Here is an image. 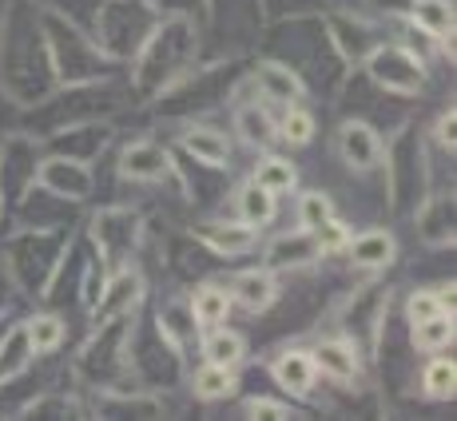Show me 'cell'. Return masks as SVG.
I'll use <instances>...</instances> for the list:
<instances>
[{"mask_svg": "<svg viewBox=\"0 0 457 421\" xmlns=\"http://www.w3.org/2000/svg\"><path fill=\"white\" fill-rule=\"evenodd\" d=\"M0 210H4V195H0Z\"/></svg>", "mask_w": 457, "mask_h": 421, "instance_id": "obj_31", "label": "cell"}, {"mask_svg": "<svg viewBox=\"0 0 457 421\" xmlns=\"http://www.w3.org/2000/svg\"><path fill=\"white\" fill-rule=\"evenodd\" d=\"M139 294H144V278L136 270H116V278L104 286L100 302H96V314H92L96 326H112V318H124L131 306L139 302Z\"/></svg>", "mask_w": 457, "mask_h": 421, "instance_id": "obj_7", "label": "cell"}, {"mask_svg": "<svg viewBox=\"0 0 457 421\" xmlns=\"http://www.w3.org/2000/svg\"><path fill=\"white\" fill-rule=\"evenodd\" d=\"M231 298L243 306V310H251V314L270 310V306H275V298H278L275 270L262 267V270H243V275H235V283H231Z\"/></svg>", "mask_w": 457, "mask_h": 421, "instance_id": "obj_14", "label": "cell"}, {"mask_svg": "<svg viewBox=\"0 0 457 421\" xmlns=\"http://www.w3.org/2000/svg\"><path fill=\"white\" fill-rule=\"evenodd\" d=\"M319 259H322V251H319V243H314V231H306V227L278 235V239L267 247L270 270H298V267H311V262H319Z\"/></svg>", "mask_w": 457, "mask_h": 421, "instance_id": "obj_9", "label": "cell"}, {"mask_svg": "<svg viewBox=\"0 0 457 421\" xmlns=\"http://www.w3.org/2000/svg\"><path fill=\"white\" fill-rule=\"evenodd\" d=\"M453 385H457L453 358H445L442 350H437V358H429L426 370H421V390H426V398H434V401H450Z\"/></svg>", "mask_w": 457, "mask_h": 421, "instance_id": "obj_21", "label": "cell"}, {"mask_svg": "<svg viewBox=\"0 0 457 421\" xmlns=\"http://www.w3.org/2000/svg\"><path fill=\"white\" fill-rule=\"evenodd\" d=\"M199 239H204L215 254H223V259L251 254L254 247H259V231L247 227L243 219H235V223H223V219H215V223H204V227H199Z\"/></svg>", "mask_w": 457, "mask_h": 421, "instance_id": "obj_11", "label": "cell"}, {"mask_svg": "<svg viewBox=\"0 0 457 421\" xmlns=\"http://www.w3.org/2000/svg\"><path fill=\"white\" fill-rule=\"evenodd\" d=\"M295 215H298V227H306V231H314V227H319V223H327V219L334 215V203H330V195H327V191H303V195H298Z\"/></svg>", "mask_w": 457, "mask_h": 421, "instance_id": "obj_26", "label": "cell"}, {"mask_svg": "<svg viewBox=\"0 0 457 421\" xmlns=\"http://www.w3.org/2000/svg\"><path fill=\"white\" fill-rule=\"evenodd\" d=\"M179 144H183V152H187L195 163H204V168H227V163H231V139H227L219 128L191 124L179 136Z\"/></svg>", "mask_w": 457, "mask_h": 421, "instance_id": "obj_13", "label": "cell"}, {"mask_svg": "<svg viewBox=\"0 0 457 421\" xmlns=\"http://www.w3.org/2000/svg\"><path fill=\"white\" fill-rule=\"evenodd\" d=\"M243 409H247V417H295V409L287 401H270V398H251Z\"/></svg>", "mask_w": 457, "mask_h": 421, "instance_id": "obj_29", "label": "cell"}, {"mask_svg": "<svg viewBox=\"0 0 457 421\" xmlns=\"http://www.w3.org/2000/svg\"><path fill=\"white\" fill-rule=\"evenodd\" d=\"M421 239L434 247L453 243V199H434L429 207H421Z\"/></svg>", "mask_w": 457, "mask_h": 421, "instance_id": "obj_22", "label": "cell"}, {"mask_svg": "<svg viewBox=\"0 0 457 421\" xmlns=\"http://www.w3.org/2000/svg\"><path fill=\"white\" fill-rule=\"evenodd\" d=\"M243 358H247V342H243V334H235V330H227V326H211V334L204 338V362L239 370Z\"/></svg>", "mask_w": 457, "mask_h": 421, "instance_id": "obj_19", "label": "cell"}, {"mask_svg": "<svg viewBox=\"0 0 457 421\" xmlns=\"http://www.w3.org/2000/svg\"><path fill=\"white\" fill-rule=\"evenodd\" d=\"M235 131H239V139L247 147H270L278 139V124L267 116V108H259V103H243L239 111H235Z\"/></svg>", "mask_w": 457, "mask_h": 421, "instance_id": "obj_17", "label": "cell"}, {"mask_svg": "<svg viewBox=\"0 0 457 421\" xmlns=\"http://www.w3.org/2000/svg\"><path fill=\"white\" fill-rule=\"evenodd\" d=\"M254 183L259 187H267L270 195H287V191H295V183H298V171H295V163L291 160H283V155H267V160L254 168Z\"/></svg>", "mask_w": 457, "mask_h": 421, "instance_id": "obj_23", "label": "cell"}, {"mask_svg": "<svg viewBox=\"0 0 457 421\" xmlns=\"http://www.w3.org/2000/svg\"><path fill=\"white\" fill-rule=\"evenodd\" d=\"M410 342L421 354H437V350L453 346V314H434V318L410 322Z\"/></svg>", "mask_w": 457, "mask_h": 421, "instance_id": "obj_20", "label": "cell"}, {"mask_svg": "<svg viewBox=\"0 0 457 421\" xmlns=\"http://www.w3.org/2000/svg\"><path fill=\"white\" fill-rule=\"evenodd\" d=\"M21 330H24V338H29L32 354H52V350H60V342H64V322H60L56 314H37V318H29Z\"/></svg>", "mask_w": 457, "mask_h": 421, "instance_id": "obj_24", "label": "cell"}, {"mask_svg": "<svg viewBox=\"0 0 457 421\" xmlns=\"http://www.w3.org/2000/svg\"><path fill=\"white\" fill-rule=\"evenodd\" d=\"M270 378L278 382V390L291 393V398H311L314 382H319V370H314L311 350H283V354L270 362Z\"/></svg>", "mask_w": 457, "mask_h": 421, "instance_id": "obj_6", "label": "cell"}, {"mask_svg": "<svg viewBox=\"0 0 457 421\" xmlns=\"http://www.w3.org/2000/svg\"><path fill=\"white\" fill-rule=\"evenodd\" d=\"M251 87L262 95L267 103H298L303 100V92H306V84L298 80V72L295 68H287V64H275V60H267V64H259L251 72Z\"/></svg>", "mask_w": 457, "mask_h": 421, "instance_id": "obj_8", "label": "cell"}, {"mask_svg": "<svg viewBox=\"0 0 457 421\" xmlns=\"http://www.w3.org/2000/svg\"><path fill=\"white\" fill-rule=\"evenodd\" d=\"M410 21H414L429 40L445 44V48L453 52V4L450 0H414V4H410Z\"/></svg>", "mask_w": 457, "mask_h": 421, "instance_id": "obj_15", "label": "cell"}, {"mask_svg": "<svg viewBox=\"0 0 457 421\" xmlns=\"http://www.w3.org/2000/svg\"><path fill=\"white\" fill-rule=\"evenodd\" d=\"M346 239H350V227L342 223V219H327V223H319L314 227V243H319V251L322 254H334V251H342L346 247Z\"/></svg>", "mask_w": 457, "mask_h": 421, "instance_id": "obj_27", "label": "cell"}, {"mask_svg": "<svg viewBox=\"0 0 457 421\" xmlns=\"http://www.w3.org/2000/svg\"><path fill=\"white\" fill-rule=\"evenodd\" d=\"M235 207H239V219H243V223L254 227V231H262L267 223H275V215H278L275 195H270L267 187H259L254 179L239 187V195H235Z\"/></svg>", "mask_w": 457, "mask_h": 421, "instance_id": "obj_16", "label": "cell"}, {"mask_svg": "<svg viewBox=\"0 0 457 421\" xmlns=\"http://www.w3.org/2000/svg\"><path fill=\"white\" fill-rule=\"evenodd\" d=\"M350 262H354L358 270H382L394 262V254H398V243H394L390 231H382V227H366L362 235H350L346 247Z\"/></svg>", "mask_w": 457, "mask_h": 421, "instance_id": "obj_10", "label": "cell"}, {"mask_svg": "<svg viewBox=\"0 0 457 421\" xmlns=\"http://www.w3.org/2000/svg\"><path fill=\"white\" fill-rule=\"evenodd\" d=\"M187 310H191V322H195L199 330L223 326V322L231 318V310H235L231 286H223V283H204V286H195V294H191Z\"/></svg>", "mask_w": 457, "mask_h": 421, "instance_id": "obj_12", "label": "cell"}, {"mask_svg": "<svg viewBox=\"0 0 457 421\" xmlns=\"http://www.w3.org/2000/svg\"><path fill=\"white\" fill-rule=\"evenodd\" d=\"M453 124H457V116H453V108L450 111H442V120H437V144H442V147H450V152H453Z\"/></svg>", "mask_w": 457, "mask_h": 421, "instance_id": "obj_30", "label": "cell"}, {"mask_svg": "<svg viewBox=\"0 0 457 421\" xmlns=\"http://www.w3.org/2000/svg\"><path fill=\"white\" fill-rule=\"evenodd\" d=\"M434 314H445L442 302H437V291H414L406 302V318L421 322V318H434Z\"/></svg>", "mask_w": 457, "mask_h": 421, "instance_id": "obj_28", "label": "cell"}, {"mask_svg": "<svg viewBox=\"0 0 457 421\" xmlns=\"http://www.w3.org/2000/svg\"><path fill=\"white\" fill-rule=\"evenodd\" d=\"M37 183L44 191H52V195L80 203V199H87V191H92V171H87L80 160H60V155H52V160L40 163Z\"/></svg>", "mask_w": 457, "mask_h": 421, "instance_id": "obj_4", "label": "cell"}, {"mask_svg": "<svg viewBox=\"0 0 457 421\" xmlns=\"http://www.w3.org/2000/svg\"><path fill=\"white\" fill-rule=\"evenodd\" d=\"M338 155L350 171L366 175V171L382 168L386 147H382V139H378V131L370 124H362V120H346V124L338 128Z\"/></svg>", "mask_w": 457, "mask_h": 421, "instance_id": "obj_2", "label": "cell"}, {"mask_svg": "<svg viewBox=\"0 0 457 421\" xmlns=\"http://www.w3.org/2000/svg\"><path fill=\"white\" fill-rule=\"evenodd\" d=\"M311 358H314V370L334 385H354L362 378V358H358V346L350 338H322L311 350Z\"/></svg>", "mask_w": 457, "mask_h": 421, "instance_id": "obj_3", "label": "cell"}, {"mask_svg": "<svg viewBox=\"0 0 457 421\" xmlns=\"http://www.w3.org/2000/svg\"><path fill=\"white\" fill-rule=\"evenodd\" d=\"M314 111H306L303 103H291V108H287V116L278 120V139H283V144H291V147H306L314 139Z\"/></svg>", "mask_w": 457, "mask_h": 421, "instance_id": "obj_25", "label": "cell"}, {"mask_svg": "<svg viewBox=\"0 0 457 421\" xmlns=\"http://www.w3.org/2000/svg\"><path fill=\"white\" fill-rule=\"evenodd\" d=\"M366 68H370L374 84L394 95H418L421 84H426L421 60L410 48H402V44H378L370 60H366Z\"/></svg>", "mask_w": 457, "mask_h": 421, "instance_id": "obj_1", "label": "cell"}, {"mask_svg": "<svg viewBox=\"0 0 457 421\" xmlns=\"http://www.w3.org/2000/svg\"><path fill=\"white\" fill-rule=\"evenodd\" d=\"M167 171H171V155H167V147L152 144V139H136L120 155V175L131 183H160Z\"/></svg>", "mask_w": 457, "mask_h": 421, "instance_id": "obj_5", "label": "cell"}, {"mask_svg": "<svg viewBox=\"0 0 457 421\" xmlns=\"http://www.w3.org/2000/svg\"><path fill=\"white\" fill-rule=\"evenodd\" d=\"M235 385H239V374H235L231 366L204 362L195 374H191V393H195L199 401H223V398H231Z\"/></svg>", "mask_w": 457, "mask_h": 421, "instance_id": "obj_18", "label": "cell"}]
</instances>
